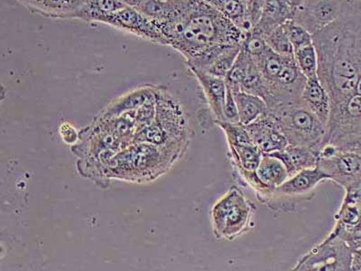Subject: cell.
Wrapping results in <instances>:
<instances>
[{
	"label": "cell",
	"instance_id": "3957f363",
	"mask_svg": "<svg viewBox=\"0 0 361 271\" xmlns=\"http://www.w3.org/2000/svg\"><path fill=\"white\" fill-rule=\"evenodd\" d=\"M288 143L312 148L320 153L326 138L327 127L301 102L269 108Z\"/></svg>",
	"mask_w": 361,
	"mask_h": 271
},
{
	"label": "cell",
	"instance_id": "f546056e",
	"mask_svg": "<svg viewBox=\"0 0 361 271\" xmlns=\"http://www.w3.org/2000/svg\"><path fill=\"white\" fill-rule=\"evenodd\" d=\"M267 1V0H247L248 18H250L253 28L259 21L261 13H262L264 6H265Z\"/></svg>",
	"mask_w": 361,
	"mask_h": 271
},
{
	"label": "cell",
	"instance_id": "9a60e30c",
	"mask_svg": "<svg viewBox=\"0 0 361 271\" xmlns=\"http://www.w3.org/2000/svg\"><path fill=\"white\" fill-rule=\"evenodd\" d=\"M279 158L285 164L289 177L301 171L314 169L317 166L319 153L312 148L288 144L283 150L269 154Z\"/></svg>",
	"mask_w": 361,
	"mask_h": 271
},
{
	"label": "cell",
	"instance_id": "d6a6232c",
	"mask_svg": "<svg viewBox=\"0 0 361 271\" xmlns=\"http://www.w3.org/2000/svg\"><path fill=\"white\" fill-rule=\"evenodd\" d=\"M121 1L127 6L138 8L140 6L143 5L147 0H121Z\"/></svg>",
	"mask_w": 361,
	"mask_h": 271
},
{
	"label": "cell",
	"instance_id": "2e32d148",
	"mask_svg": "<svg viewBox=\"0 0 361 271\" xmlns=\"http://www.w3.org/2000/svg\"><path fill=\"white\" fill-rule=\"evenodd\" d=\"M293 14L295 11L288 4V0H267L252 31L265 37L274 29L292 20Z\"/></svg>",
	"mask_w": 361,
	"mask_h": 271
},
{
	"label": "cell",
	"instance_id": "f1b7e54d",
	"mask_svg": "<svg viewBox=\"0 0 361 271\" xmlns=\"http://www.w3.org/2000/svg\"><path fill=\"white\" fill-rule=\"evenodd\" d=\"M333 145H335L338 150L361 156V133L350 136Z\"/></svg>",
	"mask_w": 361,
	"mask_h": 271
},
{
	"label": "cell",
	"instance_id": "30bf717a",
	"mask_svg": "<svg viewBox=\"0 0 361 271\" xmlns=\"http://www.w3.org/2000/svg\"><path fill=\"white\" fill-rule=\"evenodd\" d=\"M101 24L108 25L153 43L167 45L166 37L157 25L143 13L131 6H125L121 11L108 16Z\"/></svg>",
	"mask_w": 361,
	"mask_h": 271
},
{
	"label": "cell",
	"instance_id": "44dd1931",
	"mask_svg": "<svg viewBox=\"0 0 361 271\" xmlns=\"http://www.w3.org/2000/svg\"><path fill=\"white\" fill-rule=\"evenodd\" d=\"M228 155L234 169H244L256 172L259 166L263 153L255 145L247 146H232L228 145Z\"/></svg>",
	"mask_w": 361,
	"mask_h": 271
},
{
	"label": "cell",
	"instance_id": "52a82bcc",
	"mask_svg": "<svg viewBox=\"0 0 361 271\" xmlns=\"http://www.w3.org/2000/svg\"><path fill=\"white\" fill-rule=\"evenodd\" d=\"M326 174L345 193L353 192L361 187V156L338 150L333 144H325L319 153L316 166Z\"/></svg>",
	"mask_w": 361,
	"mask_h": 271
},
{
	"label": "cell",
	"instance_id": "e0dca14e",
	"mask_svg": "<svg viewBox=\"0 0 361 271\" xmlns=\"http://www.w3.org/2000/svg\"><path fill=\"white\" fill-rule=\"evenodd\" d=\"M205 1L245 33L252 30L253 25L247 15V0H205Z\"/></svg>",
	"mask_w": 361,
	"mask_h": 271
},
{
	"label": "cell",
	"instance_id": "6da1fadb",
	"mask_svg": "<svg viewBox=\"0 0 361 271\" xmlns=\"http://www.w3.org/2000/svg\"><path fill=\"white\" fill-rule=\"evenodd\" d=\"M157 25L190 69L202 71L225 51L243 44L247 35L205 0L183 2L175 14Z\"/></svg>",
	"mask_w": 361,
	"mask_h": 271
},
{
	"label": "cell",
	"instance_id": "1f68e13d",
	"mask_svg": "<svg viewBox=\"0 0 361 271\" xmlns=\"http://www.w3.org/2000/svg\"><path fill=\"white\" fill-rule=\"evenodd\" d=\"M351 270L361 271V251H354Z\"/></svg>",
	"mask_w": 361,
	"mask_h": 271
},
{
	"label": "cell",
	"instance_id": "7a4b0ae2",
	"mask_svg": "<svg viewBox=\"0 0 361 271\" xmlns=\"http://www.w3.org/2000/svg\"><path fill=\"white\" fill-rule=\"evenodd\" d=\"M312 38L318 54V78L334 108L353 95L361 74V15L351 13Z\"/></svg>",
	"mask_w": 361,
	"mask_h": 271
},
{
	"label": "cell",
	"instance_id": "603a6c76",
	"mask_svg": "<svg viewBox=\"0 0 361 271\" xmlns=\"http://www.w3.org/2000/svg\"><path fill=\"white\" fill-rule=\"evenodd\" d=\"M295 60L306 79L318 77V54L314 44L295 51Z\"/></svg>",
	"mask_w": 361,
	"mask_h": 271
},
{
	"label": "cell",
	"instance_id": "d590c367",
	"mask_svg": "<svg viewBox=\"0 0 361 271\" xmlns=\"http://www.w3.org/2000/svg\"><path fill=\"white\" fill-rule=\"evenodd\" d=\"M169 1H188V0H169Z\"/></svg>",
	"mask_w": 361,
	"mask_h": 271
},
{
	"label": "cell",
	"instance_id": "4dcf8cb0",
	"mask_svg": "<svg viewBox=\"0 0 361 271\" xmlns=\"http://www.w3.org/2000/svg\"><path fill=\"white\" fill-rule=\"evenodd\" d=\"M60 132L63 140L68 144L73 143L77 140L76 131L69 124H63L60 128Z\"/></svg>",
	"mask_w": 361,
	"mask_h": 271
},
{
	"label": "cell",
	"instance_id": "ba28073f",
	"mask_svg": "<svg viewBox=\"0 0 361 271\" xmlns=\"http://www.w3.org/2000/svg\"><path fill=\"white\" fill-rule=\"evenodd\" d=\"M351 13L350 0H304L293 20L314 35Z\"/></svg>",
	"mask_w": 361,
	"mask_h": 271
},
{
	"label": "cell",
	"instance_id": "4316f807",
	"mask_svg": "<svg viewBox=\"0 0 361 271\" xmlns=\"http://www.w3.org/2000/svg\"><path fill=\"white\" fill-rule=\"evenodd\" d=\"M283 28L290 42L293 47V50H298L299 48L306 47V45L314 44L312 35L298 23L295 20H288L283 24Z\"/></svg>",
	"mask_w": 361,
	"mask_h": 271
},
{
	"label": "cell",
	"instance_id": "cb8c5ba5",
	"mask_svg": "<svg viewBox=\"0 0 361 271\" xmlns=\"http://www.w3.org/2000/svg\"><path fill=\"white\" fill-rule=\"evenodd\" d=\"M214 124L224 132L228 145H232V146L254 145L246 126L240 124H230L227 121H217Z\"/></svg>",
	"mask_w": 361,
	"mask_h": 271
},
{
	"label": "cell",
	"instance_id": "5bb4252c",
	"mask_svg": "<svg viewBox=\"0 0 361 271\" xmlns=\"http://www.w3.org/2000/svg\"><path fill=\"white\" fill-rule=\"evenodd\" d=\"M301 103L327 127L331 116V102L327 90L322 85L318 77L306 80Z\"/></svg>",
	"mask_w": 361,
	"mask_h": 271
},
{
	"label": "cell",
	"instance_id": "484cf974",
	"mask_svg": "<svg viewBox=\"0 0 361 271\" xmlns=\"http://www.w3.org/2000/svg\"><path fill=\"white\" fill-rule=\"evenodd\" d=\"M265 40L269 48L276 54L283 56H293L295 50H293L291 42H290L288 34L283 28L281 27L274 29L270 33L265 35Z\"/></svg>",
	"mask_w": 361,
	"mask_h": 271
},
{
	"label": "cell",
	"instance_id": "9c48e42d",
	"mask_svg": "<svg viewBox=\"0 0 361 271\" xmlns=\"http://www.w3.org/2000/svg\"><path fill=\"white\" fill-rule=\"evenodd\" d=\"M226 85L232 92H243L260 97L267 103L270 99L269 85L264 79L259 66L254 58L245 51L241 45V50L225 78Z\"/></svg>",
	"mask_w": 361,
	"mask_h": 271
},
{
	"label": "cell",
	"instance_id": "ffe728a7",
	"mask_svg": "<svg viewBox=\"0 0 361 271\" xmlns=\"http://www.w3.org/2000/svg\"><path fill=\"white\" fill-rule=\"evenodd\" d=\"M127 6L121 0H88L77 16L85 23H102L108 16L114 14Z\"/></svg>",
	"mask_w": 361,
	"mask_h": 271
},
{
	"label": "cell",
	"instance_id": "4fadbf2b",
	"mask_svg": "<svg viewBox=\"0 0 361 271\" xmlns=\"http://www.w3.org/2000/svg\"><path fill=\"white\" fill-rule=\"evenodd\" d=\"M201 85L207 100L209 108L214 117V124L224 121V106L227 97V85L225 79L199 69H190Z\"/></svg>",
	"mask_w": 361,
	"mask_h": 271
},
{
	"label": "cell",
	"instance_id": "d6986e66",
	"mask_svg": "<svg viewBox=\"0 0 361 271\" xmlns=\"http://www.w3.org/2000/svg\"><path fill=\"white\" fill-rule=\"evenodd\" d=\"M233 95L238 106L240 124L250 125L269 111L267 102L259 96L243 92H233Z\"/></svg>",
	"mask_w": 361,
	"mask_h": 271
},
{
	"label": "cell",
	"instance_id": "5b68a950",
	"mask_svg": "<svg viewBox=\"0 0 361 271\" xmlns=\"http://www.w3.org/2000/svg\"><path fill=\"white\" fill-rule=\"evenodd\" d=\"M327 180L326 174L317 167L301 171L274 189L263 205L276 212L295 211L300 203L314 198L316 187Z\"/></svg>",
	"mask_w": 361,
	"mask_h": 271
},
{
	"label": "cell",
	"instance_id": "7402d4cb",
	"mask_svg": "<svg viewBox=\"0 0 361 271\" xmlns=\"http://www.w3.org/2000/svg\"><path fill=\"white\" fill-rule=\"evenodd\" d=\"M351 193L355 198L357 205L360 209V218L357 225L353 227H345V226H340L334 224V229L331 230L334 236L341 238V240L346 241L350 245L354 251H361V187L360 189L356 190Z\"/></svg>",
	"mask_w": 361,
	"mask_h": 271
},
{
	"label": "cell",
	"instance_id": "836d02e7",
	"mask_svg": "<svg viewBox=\"0 0 361 271\" xmlns=\"http://www.w3.org/2000/svg\"><path fill=\"white\" fill-rule=\"evenodd\" d=\"M351 12L361 15V0H350Z\"/></svg>",
	"mask_w": 361,
	"mask_h": 271
},
{
	"label": "cell",
	"instance_id": "ac0fdd59",
	"mask_svg": "<svg viewBox=\"0 0 361 271\" xmlns=\"http://www.w3.org/2000/svg\"><path fill=\"white\" fill-rule=\"evenodd\" d=\"M256 172L260 182L271 190L276 189L289 179L288 170L282 161L269 154H263Z\"/></svg>",
	"mask_w": 361,
	"mask_h": 271
},
{
	"label": "cell",
	"instance_id": "7c38bea8",
	"mask_svg": "<svg viewBox=\"0 0 361 271\" xmlns=\"http://www.w3.org/2000/svg\"><path fill=\"white\" fill-rule=\"evenodd\" d=\"M29 11L53 19H77L88 0H17Z\"/></svg>",
	"mask_w": 361,
	"mask_h": 271
},
{
	"label": "cell",
	"instance_id": "d4e9b609",
	"mask_svg": "<svg viewBox=\"0 0 361 271\" xmlns=\"http://www.w3.org/2000/svg\"><path fill=\"white\" fill-rule=\"evenodd\" d=\"M241 45L243 44L237 45V47H231L230 49L225 51L212 63L211 66L205 70V72L225 79L228 73H230L231 68L233 67L235 62H236L238 54L241 50Z\"/></svg>",
	"mask_w": 361,
	"mask_h": 271
},
{
	"label": "cell",
	"instance_id": "83f0119b",
	"mask_svg": "<svg viewBox=\"0 0 361 271\" xmlns=\"http://www.w3.org/2000/svg\"><path fill=\"white\" fill-rule=\"evenodd\" d=\"M224 114V121L230 122V124H240V115H238V106L236 101H235L233 92L228 86Z\"/></svg>",
	"mask_w": 361,
	"mask_h": 271
},
{
	"label": "cell",
	"instance_id": "277c9868",
	"mask_svg": "<svg viewBox=\"0 0 361 271\" xmlns=\"http://www.w3.org/2000/svg\"><path fill=\"white\" fill-rule=\"evenodd\" d=\"M256 206L237 186H231L212 206L211 221L214 236L232 241L250 227Z\"/></svg>",
	"mask_w": 361,
	"mask_h": 271
},
{
	"label": "cell",
	"instance_id": "e575fe53",
	"mask_svg": "<svg viewBox=\"0 0 361 271\" xmlns=\"http://www.w3.org/2000/svg\"><path fill=\"white\" fill-rule=\"evenodd\" d=\"M302 1H304V0H288V4L291 6L293 11H295V9L302 4Z\"/></svg>",
	"mask_w": 361,
	"mask_h": 271
},
{
	"label": "cell",
	"instance_id": "8992f818",
	"mask_svg": "<svg viewBox=\"0 0 361 271\" xmlns=\"http://www.w3.org/2000/svg\"><path fill=\"white\" fill-rule=\"evenodd\" d=\"M353 260V250L341 238L329 234L321 243L300 258L295 271H349Z\"/></svg>",
	"mask_w": 361,
	"mask_h": 271
},
{
	"label": "cell",
	"instance_id": "8fae6325",
	"mask_svg": "<svg viewBox=\"0 0 361 271\" xmlns=\"http://www.w3.org/2000/svg\"><path fill=\"white\" fill-rule=\"evenodd\" d=\"M246 128L255 146L259 147L263 154L277 152L289 144L269 112L260 116Z\"/></svg>",
	"mask_w": 361,
	"mask_h": 271
}]
</instances>
